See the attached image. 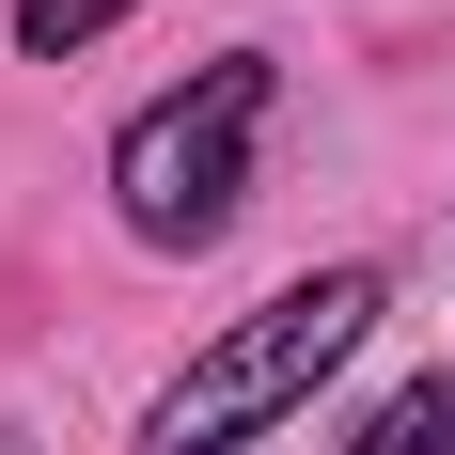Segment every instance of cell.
I'll use <instances>...</instances> for the list:
<instances>
[{"instance_id":"5b68a950","label":"cell","mask_w":455,"mask_h":455,"mask_svg":"<svg viewBox=\"0 0 455 455\" xmlns=\"http://www.w3.org/2000/svg\"><path fill=\"white\" fill-rule=\"evenodd\" d=\"M0 455H16V440H0Z\"/></svg>"},{"instance_id":"7a4b0ae2","label":"cell","mask_w":455,"mask_h":455,"mask_svg":"<svg viewBox=\"0 0 455 455\" xmlns=\"http://www.w3.org/2000/svg\"><path fill=\"white\" fill-rule=\"evenodd\" d=\"M251 126H267V63H204L188 94H157L126 141H110V188H126L141 251H204L251 188Z\"/></svg>"},{"instance_id":"3957f363","label":"cell","mask_w":455,"mask_h":455,"mask_svg":"<svg viewBox=\"0 0 455 455\" xmlns=\"http://www.w3.org/2000/svg\"><path fill=\"white\" fill-rule=\"evenodd\" d=\"M362 455H455V377H409V393L362 424Z\"/></svg>"},{"instance_id":"6da1fadb","label":"cell","mask_w":455,"mask_h":455,"mask_svg":"<svg viewBox=\"0 0 455 455\" xmlns=\"http://www.w3.org/2000/svg\"><path fill=\"white\" fill-rule=\"evenodd\" d=\"M362 330H377V267L283 283V299H251V315H235L220 346L157 393V424H141V440H157V455H235V440H267L283 409H315V377L346 362Z\"/></svg>"},{"instance_id":"277c9868","label":"cell","mask_w":455,"mask_h":455,"mask_svg":"<svg viewBox=\"0 0 455 455\" xmlns=\"http://www.w3.org/2000/svg\"><path fill=\"white\" fill-rule=\"evenodd\" d=\"M110 16H126V0H16V47H32V63H63V47H94Z\"/></svg>"}]
</instances>
